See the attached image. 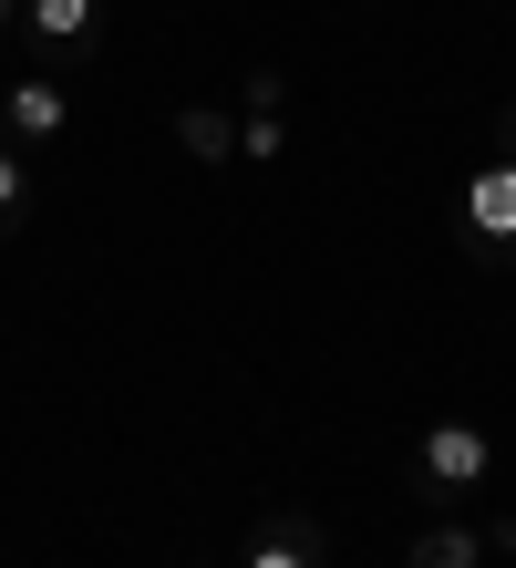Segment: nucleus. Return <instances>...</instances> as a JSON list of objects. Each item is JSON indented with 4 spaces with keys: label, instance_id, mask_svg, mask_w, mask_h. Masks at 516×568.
Masks as SVG:
<instances>
[{
    "label": "nucleus",
    "instance_id": "1",
    "mask_svg": "<svg viewBox=\"0 0 516 568\" xmlns=\"http://www.w3.org/2000/svg\"><path fill=\"white\" fill-rule=\"evenodd\" d=\"M486 465H496L486 424H434V434H424V476H434V486H475Z\"/></svg>",
    "mask_w": 516,
    "mask_h": 568
},
{
    "label": "nucleus",
    "instance_id": "2",
    "mask_svg": "<svg viewBox=\"0 0 516 568\" xmlns=\"http://www.w3.org/2000/svg\"><path fill=\"white\" fill-rule=\"evenodd\" d=\"M0 124H11L21 145H42V135L73 124V93H62V83H11V93H0Z\"/></svg>",
    "mask_w": 516,
    "mask_h": 568
},
{
    "label": "nucleus",
    "instance_id": "3",
    "mask_svg": "<svg viewBox=\"0 0 516 568\" xmlns=\"http://www.w3.org/2000/svg\"><path fill=\"white\" fill-rule=\"evenodd\" d=\"M465 217H475V239H516V165H475Z\"/></svg>",
    "mask_w": 516,
    "mask_h": 568
},
{
    "label": "nucleus",
    "instance_id": "4",
    "mask_svg": "<svg viewBox=\"0 0 516 568\" xmlns=\"http://www.w3.org/2000/svg\"><path fill=\"white\" fill-rule=\"evenodd\" d=\"M475 558H486V538H475V527H424L403 568H475Z\"/></svg>",
    "mask_w": 516,
    "mask_h": 568
},
{
    "label": "nucleus",
    "instance_id": "5",
    "mask_svg": "<svg viewBox=\"0 0 516 568\" xmlns=\"http://www.w3.org/2000/svg\"><path fill=\"white\" fill-rule=\"evenodd\" d=\"M93 11H103V0H31V31H42V42H83Z\"/></svg>",
    "mask_w": 516,
    "mask_h": 568
},
{
    "label": "nucleus",
    "instance_id": "6",
    "mask_svg": "<svg viewBox=\"0 0 516 568\" xmlns=\"http://www.w3.org/2000/svg\"><path fill=\"white\" fill-rule=\"evenodd\" d=\"M176 135H186V155H206V165L237 155V124H227V114H176Z\"/></svg>",
    "mask_w": 516,
    "mask_h": 568
},
{
    "label": "nucleus",
    "instance_id": "7",
    "mask_svg": "<svg viewBox=\"0 0 516 568\" xmlns=\"http://www.w3.org/2000/svg\"><path fill=\"white\" fill-rule=\"evenodd\" d=\"M237 155H249V165L280 155V114H249V124H237Z\"/></svg>",
    "mask_w": 516,
    "mask_h": 568
},
{
    "label": "nucleus",
    "instance_id": "8",
    "mask_svg": "<svg viewBox=\"0 0 516 568\" xmlns=\"http://www.w3.org/2000/svg\"><path fill=\"white\" fill-rule=\"evenodd\" d=\"M249 568H310V548H300V538H259Z\"/></svg>",
    "mask_w": 516,
    "mask_h": 568
},
{
    "label": "nucleus",
    "instance_id": "9",
    "mask_svg": "<svg viewBox=\"0 0 516 568\" xmlns=\"http://www.w3.org/2000/svg\"><path fill=\"white\" fill-rule=\"evenodd\" d=\"M21 196H31V186H21V155L0 145V207H21Z\"/></svg>",
    "mask_w": 516,
    "mask_h": 568
},
{
    "label": "nucleus",
    "instance_id": "10",
    "mask_svg": "<svg viewBox=\"0 0 516 568\" xmlns=\"http://www.w3.org/2000/svg\"><path fill=\"white\" fill-rule=\"evenodd\" d=\"M11 11H21V0H0V21H11Z\"/></svg>",
    "mask_w": 516,
    "mask_h": 568
}]
</instances>
